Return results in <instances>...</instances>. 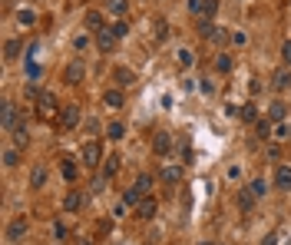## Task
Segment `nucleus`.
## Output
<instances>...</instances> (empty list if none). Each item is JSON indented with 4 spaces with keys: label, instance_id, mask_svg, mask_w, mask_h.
Returning a JSON list of instances; mask_svg holds the SVG:
<instances>
[{
    "label": "nucleus",
    "instance_id": "obj_1",
    "mask_svg": "<svg viewBox=\"0 0 291 245\" xmlns=\"http://www.w3.org/2000/svg\"><path fill=\"white\" fill-rule=\"evenodd\" d=\"M199 37L212 40V43H225V40H232V33H225L219 24H212V20H202V24H199Z\"/></svg>",
    "mask_w": 291,
    "mask_h": 245
},
{
    "label": "nucleus",
    "instance_id": "obj_2",
    "mask_svg": "<svg viewBox=\"0 0 291 245\" xmlns=\"http://www.w3.org/2000/svg\"><path fill=\"white\" fill-rule=\"evenodd\" d=\"M60 109V103H57V93H50V90H43V93L37 96V113L43 116V120H50L53 113Z\"/></svg>",
    "mask_w": 291,
    "mask_h": 245
},
{
    "label": "nucleus",
    "instance_id": "obj_3",
    "mask_svg": "<svg viewBox=\"0 0 291 245\" xmlns=\"http://www.w3.org/2000/svg\"><path fill=\"white\" fill-rule=\"evenodd\" d=\"M80 156H83V163H86L89 169H96V166H100V159H103V146L96 143V139H86V143H83V149H80Z\"/></svg>",
    "mask_w": 291,
    "mask_h": 245
},
{
    "label": "nucleus",
    "instance_id": "obj_4",
    "mask_svg": "<svg viewBox=\"0 0 291 245\" xmlns=\"http://www.w3.org/2000/svg\"><path fill=\"white\" fill-rule=\"evenodd\" d=\"M80 120H83V109L76 106V103L63 106V116H60V126H63V132H73L76 126H80Z\"/></svg>",
    "mask_w": 291,
    "mask_h": 245
},
{
    "label": "nucleus",
    "instance_id": "obj_5",
    "mask_svg": "<svg viewBox=\"0 0 291 245\" xmlns=\"http://www.w3.org/2000/svg\"><path fill=\"white\" fill-rule=\"evenodd\" d=\"M116 40H119V37L113 33V27H103L100 33H93V43H96V50H100V53H109L116 47Z\"/></svg>",
    "mask_w": 291,
    "mask_h": 245
},
{
    "label": "nucleus",
    "instance_id": "obj_6",
    "mask_svg": "<svg viewBox=\"0 0 291 245\" xmlns=\"http://www.w3.org/2000/svg\"><path fill=\"white\" fill-rule=\"evenodd\" d=\"M27 232H30V226H27V219L20 215V219H13L10 226H7V242H23Z\"/></svg>",
    "mask_w": 291,
    "mask_h": 245
},
{
    "label": "nucleus",
    "instance_id": "obj_7",
    "mask_svg": "<svg viewBox=\"0 0 291 245\" xmlns=\"http://www.w3.org/2000/svg\"><path fill=\"white\" fill-rule=\"evenodd\" d=\"M83 76H86V66H83V63H66V70H63V83L76 86V83H83Z\"/></svg>",
    "mask_w": 291,
    "mask_h": 245
},
{
    "label": "nucleus",
    "instance_id": "obj_8",
    "mask_svg": "<svg viewBox=\"0 0 291 245\" xmlns=\"http://www.w3.org/2000/svg\"><path fill=\"white\" fill-rule=\"evenodd\" d=\"M152 149H156V156H169V152H172V136L159 129L156 139H152Z\"/></svg>",
    "mask_w": 291,
    "mask_h": 245
},
{
    "label": "nucleus",
    "instance_id": "obj_9",
    "mask_svg": "<svg viewBox=\"0 0 291 245\" xmlns=\"http://www.w3.org/2000/svg\"><path fill=\"white\" fill-rule=\"evenodd\" d=\"M103 103H106L109 109H123V106H126V93H123L119 86H116V90H106V93H103Z\"/></svg>",
    "mask_w": 291,
    "mask_h": 245
},
{
    "label": "nucleus",
    "instance_id": "obj_10",
    "mask_svg": "<svg viewBox=\"0 0 291 245\" xmlns=\"http://www.w3.org/2000/svg\"><path fill=\"white\" fill-rule=\"evenodd\" d=\"M275 189H281V192H291V166L281 163L278 169H275Z\"/></svg>",
    "mask_w": 291,
    "mask_h": 245
},
{
    "label": "nucleus",
    "instance_id": "obj_11",
    "mask_svg": "<svg viewBox=\"0 0 291 245\" xmlns=\"http://www.w3.org/2000/svg\"><path fill=\"white\" fill-rule=\"evenodd\" d=\"M235 202H238V209H241V212H252V209H255V202H258V195H255L252 189H238Z\"/></svg>",
    "mask_w": 291,
    "mask_h": 245
},
{
    "label": "nucleus",
    "instance_id": "obj_12",
    "mask_svg": "<svg viewBox=\"0 0 291 245\" xmlns=\"http://www.w3.org/2000/svg\"><path fill=\"white\" fill-rule=\"evenodd\" d=\"M113 76H116V86H119V90H126V86H133V83H136V73L129 66H116Z\"/></svg>",
    "mask_w": 291,
    "mask_h": 245
},
{
    "label": "nucleus",
    "instance_id": "obj_13",
    "mask_svg": "<svg viewBox=\"0 0 291 245\" xmlns=\"http://www.w3.org/2000/svg\"><path fill=\"white\" fill-rule=\"evenodd\" d=\"M272 86H275V90H278V93H285V90L291 86V66H281V70H278V73H275V76H272Z\"/></svg>",
    "mask_w": 291,
    "mask_h": 245
},
{
    "label": "nucleus",
    "instance_id": "obj_14",
    "mask_svg": "<svg viewBox=\"0 0 291 245\" xmlns=\"http://www.w3.org/2000/svg\"><path fill=\"white\" fill-rule=\"evenodd\" d=\"M20 53H23V40H17V37H10V40H7V43H4V60H7V63H10V60H17V57H20Z\"/></svg>",
    "mask_w": 291,
    "mask_h": 245
},
{
    "label": "nucleus",
    "instance_id": "obj_15",
    "mask_svg": "<svg viewBox=\"0 0 291 245\" xmlns=\"http://www.w3.org/2000/svg\"><path fill=\"white\" fill-rule=\"evenodd\" d=\"M0 126H4L7 132L17 126V106H13V103H4V116H0Z\"/></svg>",
    "mask_w": 291,
    "mask_h": 245
},
{
    "label": "nucleus",
    "instance_id": "obj_16",
    "mask_svg": "<svg viewBox=\"0 0 291 245\" xmlns=\"http://www.w3.org/2000/svg\"><path fill=\"white\" fill-rule=\"evenodd\" d=\"M83 209V192H66V199H63V212H80Z\"/></svg>",
    "mask_w": 291,
    "mask_h": 245
},
{
    "label": "nucleus",
    "instance_id": "obj_17",
    "mask_svg": "<svg viewBox=\"0 0 291 245\" xmlns=\"http://www.w3.org/2000/svg\"><path fill=\"white\" fill-rule=\"evenodd\" d=\"M83 24H86V30H93V33H100L103 27H106V24H103V13H100V10H89L86 17H83Z\"/></svg>",
    "mask_w": 291,
    "mask_h": 245
},
{
    "label": "nucleus",
    "instance_id": "obj_18",
    "mask_svg": "<svg viewBox=\"0 0 291 245\" xmlns=\"http://www.w3.org/2000/svg\"><path fill=\"white\" fill-rule=\"evenodd\" d=\"M156 212H159V202L152 199V195H146V199L139 202V219H152Z\"/></svg>",
    "mask_w": 291,
    "mask_h": 245
},
{
    "label": "nucleus",
    "instance_id": "obj_19",
    "mask_svg": "<svg viewBox=\"0 0 291 245\" xmlns=\"http://www.w3.org/2000/svg\"><path fill=\"white\" fill-rule=\"evenodd\" d=\"M159 179H162V183H169V186H176L179 179H182V166H165V169L159 172Z\"/></svg>",
    "mask_w": 291,
    "mask_h": 245
},
{
    "label": "nucleus",
    "instance_id": "obj_20",
    "mask_svg": "<svg viewBox=\"0 0 291 245\" xmlns=\"http://www.w3.org/2000/svg\"><path fill=\"white\" fill-rule=\"evenodd\" d=\"M285 113H288V106L281 100H275L272 106H268V120H272V123H285Z\"/></svg>",
    "mask_w": 291,
    "mask_h": 245
},
{
    "label": "nucleus",
    "instance_id": "obj_21",
    "mask_svg": "<svg viewBox=\"0 0 291 245\" xmlns=\"http://www.w3.org/2000/svg\"><path fill=\"white\" fill-rule=\"evenodd\" d=\"M30 186H33V189H43V186H46V166H33Z\"/></svg>",
    "mask_w": 291,
    "mask_h": 245
},
{
    "label": "nucleus",
    "instance_id": "obj_22",
    "mask_svg": "<svg viewBox=\"0 0 291 245\" xmlns=\"http://www.w3.org/2000/svg\"><path fill=\"white\" fill-rule=\"evenodd\" d=\"M60 172H63V179H66V183H76V172H80V169H76V163H73L70 156H66L63 163H60Z\"/></svg>",
    "mask_w": 291,
    "mask_h": 245
},
{
    "label": "nucleus",
    "instance_id": "obj_23",
    "mask_svg": "<svg viewBox=\"0 0 291 245\" xmlns=\"http://www.w3.org/2000/svg\"><path fill=\"white\" fill-rule=\"evenodd\" d=\"M248 189H252V192L258 195V199H265L272 186H268V179H265V176H258V179H252V183H248Z\"/></svg>",
    "mask_w": 291,
    "mask_h": 245
},
{
    "label": "nucleus",
    "instance_id": "obj_24",
    "mask_svg": "<svg viewBox=\"0 0 291 245\" xmlns=\"http://www.w3.org/2000/svg\"><path fill=\"white\" fill-rule=\"evenodd\" d=\"M176 63L179 66H192V63H196V53H192L189 47H179L176 50Z\"/></svg>",
    "mask_w": 291,
    "mask_h": 245
},
{
    "label": "nucleus",
    "instance_id": "obj_25",
    "mask_svg": "<svg viewBox=\"0 0 291 245\" xmlns=\"http://www.w3.org/2000/svg\"><path fill=\"white\" fill-rule=\"evenodd\" d=\"M142 199H146V195L139 192V186H133V189H126V192H123V202H126V206H139Z\"/></svg>",
    "mask_w": 291,
    "mask_h": 245
},
{
    "label": "nucleus",
    "instance_id": "obj_26",
    "mask_svg": "<svg viewBox=\"0 0 291 245\" xmlns=\"http://www.w3.org/2000/svg\"><path fill=\"white\" fill-rule=\"evenodd\" d=\"M17 24H20V27H37V13L20 7V10H17Z\"/></svg>",
    "mask_w": 291,
    "mask_h": 245
},
{
    "label": "nucleus",
    "instance_id": "obj_27",
    "mask_svg": "<svg viewBox=\"0 0 291 245\" xmlns=\"http://www.w3.org/2000/svg\"><path fill=\"white\" fill-rule=\"evenodd\" d=\"M275 139L278 143H291V123H275Z\"/></svg>",
    "mask_w": 291,
    "mask_h": 245
},
{
    "label": "nucleus",
    "instance_id": "obj_28",
    "mask_svg": "<svg viewBox=\"0 0 291 245\" xmlns=\"http://www.w3.org/2000/svg\"><path fill=\"white\" fill-rule=\"evenodd\" d=\"M106 136L113 139V143H119V139L126 136V126H123V123H109V126H106Z\"/></svg>",
    "mask_w": 291,
    "mask_h": 245
},
{
    "label": "nucleus",
    "instance_id": "obj_29",
    "mask_svg": "<svg viewBox=\"0 0 291 245\" xmlns=\"http://www.w3.org/2000/svg\"><path fill=\"white\" fill-rule=\"evenodd\" d=\"M119 166H123V159H119V156H106V169H103V176L113 179L116 172H119Z\"/></svg>",
    "mask_w": 291,
    "mask_h": 245
},
{
    "label": "nucleus",
    "instance_id": "obj_30",
    "mask_svg": "<svg viewBox=\"0 0 291 245\" xmlns=\"http://www.w3.org/2000/svg\"><path fill=\"white\" fill-rule=\"evenodd\" d=\"M106 10H109V13H116V17H126L129 4H126V0H109V4H106Z\"/></svg>",
    "mask_w": 291,
    "mask_h": 245
},
{
    "label": "nucleus",
    "instance_id": "obj_31",
    "mask_svg": "<svg viewBox=\"0 0 291 245\" xmlns=\"http://www.w3.org/2000/svg\"><path fill=\"white\" fill-rule=\"evenodd\" d=\"M13 139H17V146H27V123L23 120H17V126H13Z\"/></svg>",
    "mask_w": 291,
    "mask_h": 245
},
{
    "label": "nucleus",
    "instance_id": "obj_32",
    "mask_svg": "<svg viewBox=\"0 0 291 245\" xmlns=\"http://www.w3.org/2000/svg\"><path fill=\"white\" fill-rule=\"evenodd\" d=\"M17 163H20V149H4V166L7 169H13Z\"/></svg>",
    "mask_w": 291,
    "mask_h": 245
},
{
    "label": "nucleus",
    "instance_id": "obj_33",
    "mask_svg": "<svg viewBox=\"0 0 291 245\" xmlns=\"http://www.w3.org/2000/svg\"><path fill=\"white\" fill-rule=\"evenodd\" d=\"M241 120L258 123V109H255V103H245V106H241Z\"/></svg>",
    "mask_w": 291,
    "mask_h": 245
},
{
    "label": "nucleus",
    "instance_id": "obj_34",
    "mask_svg": "<svg viewBox=\"0 0 291 245\" xmlns=\"http://www.w3.org/2000/svg\"><path fill=\"white\" fill-rule=\"evenodd\" d=\"M215 70L219 73H228V70H232V57H228V53H219L215 57Z\"/></svg>",
    "mask_w": 291,
    "mask_h": 245
},
{
    "label": "nucleus",
    "instance_id": "obj_35",
    "mask_svg": "<svg viewBox=\"0 0 291 245\" xmlns=\"http://www.w3.org/2000/svg\"><path fill=\"white\" fill-rule=\"evenodd\" d=\"M202 13H205V20H212L219 13V0H205L202 4Z\"/></svg>",
    "mask_w": 291,
    "mask_h": 245
},
{
    "label": "nucleus",
    "instance_id": "obj_36",
    "mask_svg": "<svg viewBox=\"0 0 291 245\" xmlns=\"http://www.w3.org/2000/svg\"><path fill=\"white\" fill-rule=\"evenodd\" d=\"M136 186H139V192L146 195V192H149V189H152V176H149V172H142V176L136 179Z\"/></svg>",
    "mask_w": 291,
    "mask_h": 245
},
{
    "label": "nucleus",
    "instance_id": "obj_37",
    "mask_svg": "<svg viewBox=\"0 0 291 245\" xmlns=\"http://www.w3.org/2000/svg\"><path fill=\"white\" fill-rule=\"evenodd\" d=\"M255 136H258V139H268V136H272V129H268V123H265V120L255 123Z\"/></svg>",
    "mask_w": 291,
    "mask_h": 245
},
{
    "label": "nucleus",
    "instance_id": "obj_38",
    "mask_svg": "<svg viewBox=\"0 0 291 245\" xmlns=\"http://www.w3.org/2000/svg\"><path fill=\"white\" fill-rule=\"evenodd\" d=\"M113 33H116V37H126V33H129V24H126V20H116V24H113Z\"/></svg>",
    "mask_w": 291,
    "mask_h": 245
},
{
    "label": "nucleus",
    "instance_id": "obj_39",
    "mask_svg": "<svg viewBox=\"0 0 291 245\" xmlns=\"http://www.w3.org/2000/svg\"><path fill=\"white\" fill-rule=\"evenodd\" d=\"M165 37H169V24L159 20V24H156V40H165Z\"/></svg>",
    "mask_w": 291,
    "mask_h": 245
},
{
    "label": "nucleus",
    "instance_id": "obj_40",
    "mask_svg": "<svg viewBox=\"0 0 291 245\" xmlns=\"http://www.w3.org/2000/svg\"><path fill=\"white\" fill-rule=\"evenodd\" d=\"M106 183H109V176H96L89 189H93V192H103V189H106Z\"/></svg>",
    "mask_w": 291,
    "mask_h": 245
},
{
    "label": "nucleus",
    "instance_id": "obj_41",
    "mask_svg": "<svg viewBox=\"0 0 291 245\" xmlns=\"http://www.w3.org/2000/svg\"><path fill=\"white\" fill-rule=\"evenodd\" d=\"M281 60H285V66H291V40L281 43Z\"/></svg>",
    "mask_w": 291,
    "mask_h": 245
},
{
    "label": "nucleus",
    "instance_id": "obj_42",
    "mask_svg": "<svg viewBox=\"0 0 291 245\" xmlns=\"http://www.w3.org/2000/svg\"><path fill=\"white\" fill-rule=\"evenodd\" d=\"M27 76H30V80H40V66L33 60H27Z\"/></svg>",
    "mask_w": 291,
    "mask_h": 245
},
{
    "label": "nucleus",
    "instance_id": "obj_43",
    "mask_svg": "<svg viewBox=\"0 0 291 245\" xmlns=\"http://www.w3.org/2000/svg\"><path fill=\"white\" fill-rule=\"evenodd\" d=\"M199 90L209 96V93H215V83H212V80H202V83H199Z\"/></svg>",
    "mask_w": 291,
    "mask_h": 245
},
{
    "label": "nucleus",
    "instance_id": "obj_44",
    "mask_svg": "<svg viewBox=\"0 0 291 245\" xmlns=\"http://www.w3.org/2000/svg\"><path fill=\"white\" fill-rule=\"evenodd\" d=\"M245 40H248V37H245L241 30H235V33H232V43H235V47H245Z\"/></svg>",
    "mask_w": 291,
    "mask_h": 245
},
{
    "label": "nucleus",
    "instance_id": "obj_45",
    "mask_svg": "<svg viewBox=\"0 0 291 245\" xmlns=\"http://www.w3.org/2000/svg\"><path fill=\"white\" fill-rule=\"evenodd\" d=\"M86 47H89V37H76L73 40V50H86Z\"/></svg>",
    "mask_w": 291,
    "mask_h": 245
},
{
    "label": "nucleus",
    "instance_id": "obj_46",
    "mask_svg": "<svg viewBox=\"0 0 291 245\" xmlns=\"http://www.w3.org/2000/svg\"><path fill=\"white\" fill-rule=\"evenodd\" d=\"M228 179H232V183H238V179H241V169H238V166H228Z\"/></svg>",
    "mask_w": 291,
    "mask_h": 245
},
{
    "label": "nucleus",
    "instance_id": "obj_47",
    "mask_svg": "<svg viewBox=\"0 0 291 245\" xmlns=\"http://www.w3.org/2000/svg\"><path fill=\"white\" fill-rule=\"evenodd\" d=\"M53 235H57V239H63V235H66V226H63V222H53Z\"/></svg>",
    "mask_w": 291,
    "mask_h": 245
},
{
    "label": "nucleus",
    "instance_id": "obj_48",
    "mask_svg": "<svg viewBox=\"0 0 291 245\" xmlns=\"http://www.w3.org/2000/svg\"><path fill=\"white\" fill-rule=\"evenodd\" d=\"M202 4L205 0H189V13H202Z\"/></svg>",
    "mask_w": 291,
    "mask_h": 245
},
{
    "label": "nucleus",
    "instance_id": "obj_49",
    "mask_svg": "<svg viewBox=\"0 0 291 245\" xmlns=\"http://www.w3.org/2000/svg\"><path fill=\"white\" fill-rule=\"evenodd\" d=\"M225 116H232V120H238V116H241V106H225Z\"/></svg>",
    "mask_w": 291,
    "mask_h": 245
},
{
    "label": "nucleus",
    "instance_id": "obj_50",
    "mask_svg": "<svg viewBox=\"0 0 291 245\" xmlns=\"http://www.w3.org/2000/svg\"><path fill=\"white\" fill-rule=\"evenodd\" d=\"M261 245H278V235H275V232H272V235H265V242H261Z\"/></svg>",
    "mask_w": 291,
    "mask_h": 245
},
{
    "label": "nucleus",
    "instance_id": "obj_51",
    "mask_svg": "<svg viewBox=\"0 0 291 245\" xmlns=\"http://www.w3.org/2000/svg\"><path fill=\"white\" fill-rule=\"evenodd\" d=\"M199 245H212V242H199Z\"/></svg>",
    "mask_w": 291,
    "mask_h": 245
},
{
    "label": "nucleus",
    "instance_id": "obj_52",
    "mask_svg": "<svg viewBox=\"0 0 291 245\" xmlns=\"http://www.w3.org/2000/svg\"><path fill=\"white\" fill-rule=\"evenodd\" d=\"M83 245H86V242H83Z\"/></svg>",
    "mask_w": 291,
    "mask_h": 245
}]
</instances>
